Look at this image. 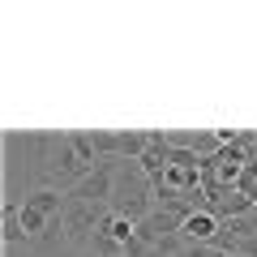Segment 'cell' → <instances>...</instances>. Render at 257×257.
Instances as JSON below:
<instances>
[{
  "mask_svg": "<svg viewBox=\"0 0 257 257\" xmlns=\"http://www.w3.org/2000/svg\"><path fill=\"white\" fill-rule=\"evenodd\" d=\"M82 257H94V253H82Z\"/></svg>",
  "mask_w": 257,
  "mask_h": 257,
  "instance_id": "cell-10",
  "label": "cell"
},
{
  "mask_svg": "<svg viewBox=\"0 0 257 257\" xmlns=\"http://www.w3.org/2000/svg\"><path fill=\"white\" fill-rule=\"evenodd\" d=\"M120 257H124V253H120Z\"/></svg>",
  "mask_w": 257,
  "mask_h": 257,
  "instance_id": "cell-11",
  "label": "cell"
},
{
  "mask_svg": "<svg viewBox=\"0 0 257 257\" xmlns=\"http://www.w3.org/2000/svg\"><path fill=\"white\" fill-rule=\"evenodd\" d=\"M150 202H155V180L142 172V163H128V159H124L120 172H116V189H111V206H107V210L142 223L146 214H155Z\"/></svg>",
  "mask_w": 257,
  "mask_h": 257,
  "instance_id": "cell-1",
  "label": "cell"
},
{
  "mask_svg": "<svg viewBox=\"0 0 257 257\" xmlns=\"http://www.w3.org/2000/svg\"><path fill=\"white\" fill-rule=\"evenodd\" d=\"M22 240H30V236H26V227H22V206L5 202V248L22 244Z\"/></svg>",
  "mask_w": 257,
  "mask_h": 257,
  "instance_id": "cell-6",
  "label": "cell"
},
{
  "mask_svg": "<svg viewBox=\"0 0 257 257\" xmlns=\"http://www.w3.org/2000/svg\"><path fill=\"white\" fill-rule=\"evenodd\" d=\"M22 227H26V236H30V240H39V231L52 227V219H47V214H39L35 206H22Z\"/></svg>",
  "mask_w": 257,
  "mask_h": 257,
  "instance_id": "cell-7",
  "label": "cell"
},
{
  "mask_svg": "<svg viewBox=\"0 0 257 257\" xmlns=\"http://www.w3.org/2000/svg\"><path fill=\"white\" fill-rule=\"evenodd\" d=\"M227 257H244V253H227Z\"/></svg>",
  "mask_w": 257,
  "mask_h": 257,
  "instance_id": "cell-9",
  "label": "cell"
},
{
  "mask_svg": "<svg viewBox=\"0 0 257 257\" xmlns=\"http://www.w3.org/2000/svg\"><path fill=\"white\" fill-rule=\"evenodd\" d=\"M103 206H90V202H73V197H64V214H60V223H64V240L69 244H90L94 240V231H99V223H103Z\"/></svg>",
  "mask_w": 257,
  "mask_h": 257,
  "instance_id": "cell-2",
  "label": "cell"
},
{
  "mask_svg": "<svg viewBox=\"0 0 257 257\" xmlns=\"http://www.w3.org/2000/svg\"><path fill=\"white\" fill-rule=\"evenodd\" d=\"M99 231H103V236H111L116 244H128V240L138 236V223L124 219V214H116V210H107V214H103V223H99Z\"/></svg>",
  "mask_w": 257,
  "mask_h": 257,
  "instance_id": "cell-5",
  "label": "cell"
},
{
  "mask_svg": "<svg viewBox=\"0 0 257 257\" xmlns=\"http://www.w3.org/2000/svg\"><path fill=\"white\" fill-rule=\"evenodd\" d=\"M244 219H248V227H253V236H257V206H253V210L244 214Z\"/></svg>",
  "mask_w": 257,
  "mask_h": 257,
  "instance_id": "cell-8",
  "label": "cell"
},
{
  "mask_svg": "<svg viewBox=\"0 0 257 257\" xmlns=\"http://www.w3.org/2000/svg\"><path fill=\"white\" fill-rule=\"evenodd\" d=\"M214 231H219V219H214L210 210H189L180 223V236L184 240H197V244H206V240H214Z\"/></svg>",
  "mask_w": 257,
  "mask_h": 257,
  "instance_id": "cell-3",
  "label": "cell"
},
{
  "mask_svg": "<svg viewBox=\"0 0 257 257\" xmlns=\"http://www.w3.org/2000/svg\"><path fill=\"white\" fill-rule=\"evenodd\" d=\"M22 206H35V210L47 214V219H60V214H64V193L52 189V184H39L35 193H26V202H22Z\"/></svg>",
  "mask_w": 257,
  "mask_h": 257,
  "instance_id": "cell-4",
  "label": "cell"
}]
</instances>
